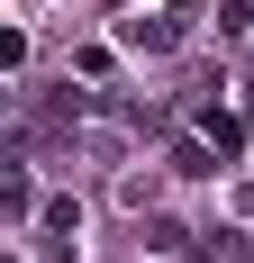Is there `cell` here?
I'll use <instances>...</instances> for the list:
<instances>
[{
	"label": "cell",
	"mask_w": 254,
	"mask_h": 263,
	"mask_svg": "<svg viewBox=\"0 0 254 263\" xmlns=\"http://www.w3.org/2000/svg\"><path fill=\"white\" fill-rule=\"evenodd\" d=\"M182 263H218V254H209V245H200V254H182Z\"/></svg>",
	"instance_id": "cell-3"
},
{
	"label": "cell",
	"mask_w": 254,
	"mask_h": 263,
	"mask_svg": "<svg viewBox=\"0 0 254 263\" xmlns=\"http://www.w3.org/2000/svg\"><path fill=\"white\" fill-rule=\"evenodd\" d=\"M236 263H254V245H245V254H236Z\"/></svg>",
	"instance_id": "cell-4"
},
{
	"label": "cell",
	"mask_w": 254,
	"mask_h": 263,
	"mask_svg": "<svg viewBox=\"0 0 254 263\" xmlns=\"http://www.w3.org/2000/svg\"><path fill=\"white\" fill-rule=\"evenodd\" d=\"M118 46H136V54L182 46V9H154V18H118Z\"/></svg>",
	"instance_id": "cell-1"
},
{
	"label": "cell",
	"mask_w": 254,
	"mask_h": 263,
	"mask_svg": "<svg viewBox=\"0 0 254 263\" xmlns=\"http://www.w3.org/2000/svg\"><path fill=\"white\" fill-rule=\"evenodd\" d=\"M0 218H9V227H27V218H37V182H27V173H9V191H0Z\"/></svg>",
	"instance_id": "cell-2"
}]
</instances>
